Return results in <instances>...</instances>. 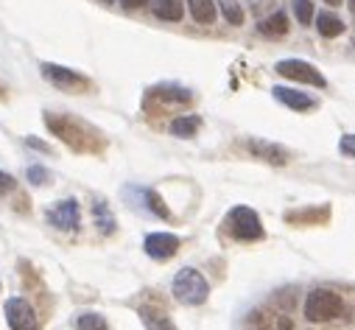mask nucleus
<instances>
[{
  "label": "nucleus",
  "mask_w": 355,
  "mask_h": 330,
  "mask_svg": "<svg viewBox=\"0 0 355 330\" xmlns=\"http://www.w3.org/2000/svg\"><path fill=\"white\" fill-rule=\"evenodd\" d=\"M171 291L182 305H202L210 297V283L205 280V275L199 269L185 266V269L176 272V277L171 283Z\"/></svg>",
  "instance_id": "obj_1"
},
{
  "label": "nucleus",
  "mask_w": 355,
  "mask_h": 330,
  "mask_svg": "<svg viewBox=\"0 0 355 330\" xmlns=\"http://www.w3.org/2000/svg\"><path fill=\"white\" fill-rule=\"evenodd\" d=\"M344 313V299L330 288H316L305 299V319L308 322H330Z\"/></svg>",
  "instance_id": "obj_2"
},
{
  "label": "nucleus",
  "mask_w": 355,
  "mask_h": 330,
  "mask_svg": "<svg viewBox=\"0 0 355 330\" xmlns=\"http://www.w3.org/2000/svg\"><path fill=\"white\" fill-rule=\"evenodd\" d=\"M45 123H48V129L56 134V137H62L70 148H76V151H90V148H96V143H90L87 137H96V134H84L87 132V126L81 123V121H76V118H56V115H45Z\"/></svg>",
  "instance_id": "obj_3"
},
{
  "label": "nucleus",
  "mask_w": 355,
  "mask_h": 330,
  "mask_svg": "<svg viewBox=\"0 0 355 330\" xmlns=\"http://www.w3.org/2000/svg\"><path fill=\"white\" fill-rule=\"evenodd\" d=\"M227 229L235 241H260L263 238V224H260V216L252 210V207H232L230 216H227Z\"/></svg>",
  "instance_id": "obj_4"
},
{
  "label": "nucleus",
  "mask_w": 355,
  "mask_h": 330,
  "mask_svg": "<svg viewBox=\"0 0 355 330\" xmlns=\"http://www.w3.org/2000/svg\"><path fill=\"white\" fill-rule=\"evenodd\" d=\"M45 81H51V85L56 90H64V93H84L87 87H90V78L70 70V67H62V64H53V62H42L40 64Z\"/></svg>",
  "instance_id": "obj_5"
},
{
  "label": "nucleus",
  "mask_w": 355,
  "mask_h": 330,
  "mask_svg": "<svg viewBox=\"0 0 355 330\" xmlns=\"http://www.w3.org/2000/svg\"><path fill=\"white\" fill-rule=\"evenodd\" d=\"M275 70L291 81H302V85H311V87H327V78L319 73V67H313L305 59H283L275 64Z\"/></svg>",
  "instance_id": "obj_6"
},
{
  "label": "nucleus",
  "mask_w": 355,
  "mask_h": 330,
  "mask_svg": "<svg viewBox=\"0 0 355 330\" xmlns=\"http://www.w3.org/2000/svg\"><path fill=\"white\" fill-rule=\"evenodd\" d=\"M123 193H126V199H129V205H132L135 210L148 213V216H157V218H171V210H168V205L159 199L157 191L129 185V188H123Z\"/></svg>",
  "instance_id": "obj_7"
},
{
  "label": "nucleus",
  "mask_w": 355,
  "mask_h": 330,
  "mask_svg": "<svg viewBox=\"0 0 355 330\" xmlns=\"http://www.w3.org/2000/svg\"><path fill=\"white\" fill-rule=\"evenodd\" d=\"M3 313H6V322H9L12 330H40L37 311H34L31 302L23 299V297H12V299H6Z\"/></svg>",
  "instance_id": "obj_8"
},
{
  "label": "nucleus",
  "mask_w": 355,
  "mask_h": 330,
  "mask_svg": "<svg viewBox=\"0 0 355 330\" xmlns=\"http://www.w3.org/2000/svg\"><path fill=\"white\" fill-rule=\"evenodd\" d=\"M143 250L154 261H168V258H173L176 252H180V238L171 235V232H151L143 241Z\"/></svg>",
  "instance_id": "obj_9"
},
{
  "label": "nucleus",
  "mask_w": 355,
  "mask_h": 330,
  "mask_svg": "<svg viewBox=\"0 0 355 330\" xmlns=\"http://www.w3.org/2000/svg\"><path fill=\"white\" fill-rule=\"evenodd\" d=\"M243 146L252 157H257L263 162H272V165H286L288 157H291L288 148H283L277 143H269V140H260V137H249V140H243Z\"/></svg>",
  "instance_id": "obj_10"
},
{
  "label": "nucleus",
  "mask_w": 355,
  "mask_h": 330,
  "mask_svg": "<svg viewBox=\"0 0 355 330\" xmlns=\"http://www.w3.org/2000/svg\"><path fill=\"white\" fill-rule=\"evenodd\" d=\"M78 221H81V207L76 199H64L48 210V224H53L56 229H76Z\"/></svg>",
  "instance_id": "obj_11"
},
{
  "label": "nucleus",
  "mask_w": 355,
  "mask_h": 330,
  "mask_svg": "<svg viewBox=\"0 0 355 330\" xmlns=\"http://www.w3.org/2000/svg\"><path fill=\"white\" fill-rule=\"evenodd\" d=\"M272 96H275L280 104H286L288 110H297V112H305V110H313V107H316V98H313V96H308V93H302V90L275 87V90H272Z\"/></svg>",
  "instance_id": "obj_12"
},
{
  "label": "nucleus",
  "mask_w": 355,
  "mask_h": 330,
  "mask_svg": "<svg viewBox=\"0 0 355 330\" xmlns=\"http://www.w3.org/2000/svg\"><path fill=\"white\" fill-rule=\"evenodd\" d=\"M137 313H140V319H143L146 330H176V327H173V322L168 319V313H165V311H159V308L143 305Z\"/></svg>",
  "instance_id": "obj_13"
},
{
  "label": "nucleus",
  "mask_w": 355,
  "mask_h": 330,
  "mask_svg": "<svg viewBox=\"0 0 355 330\" xmlns=\"http://www.w3.org/2000/svg\"><path fill=\"white\" fill-rule=\"evenodd\" d=\"M199 126H202V118L199 115H182V118H173L171 121V134L188 140V137H196Z\"/></svg>",
  "instance_id": "obj_14"
},
{
  "label": "nucleus",
  "mask_w": 355,
  "mask_h": 330,
  "mask_svg": "<svg viewBox=\"0 0 355 330\" xmlns=\"http://www.w3.org/2000/svg\"><path fill=\"white\" fill-rule=\"evenodd\" d=\"M93 218H96V227L104 232V235H112L115 232V216H112V210L107 207V202L104 199H96L93 202Z\"/></svg>",
  "instance_id": "obj_15"
},
{
  "label": "nucleus",
  "mask_w": 355,
  "mask_h": 330,
  "mask_svg": "<svg viewBox=\"0 0 355 330\" xmlns=\"http://www.w3.org/2000/svg\"><path fill=\"white\" fill-rule=\"evenodd\" d=\"M188 9H191V15H193V20L196 23H202V26H210V23H216V3L213 0H188Z\"/></svg>",
  "instance_id": "obj_16"
},
{
  "label": "nucleus",
  "mask_w": 355,
  "mask_h": 330,
  "mask_svg": "<svg viewBox=\"0 0 355 330\" xmlns=\"http://www.w3.org/2000/svg\"><path fill=\"white\" fill-rule=\"evenodd\" d=\"M154 15L159 20H168V23H180L185 12H182L180 0H154Z\"/></svg>",
  "instance_id": "obj_17"
},
{
  "label": "nucleus",
  "mask_w": 355,
  "mask_h": 330,
  "mask_svg": "<svg viewBox=\"0 0 355 330\" xmlns=\"http://www.w3.org/2000/svg\"><path fill=\"white\" fill-rule=\"evenodd\" d=\"M257 28H260V34H266V37H283V34L288 31V17H286L283 12H275L272 17H266Z\"/></svg>",
  "instance_id": "obj_18"
},
{
  "label": "nucleus",
  "mask_w": 355,
  "mask_h": 330,
  "mask_svg": "<svg viewBox=\"0 0 355 330\" xmlns=\"http://www.w3.org/2000/svg\"><path fill=\"white\" fill-rule=\"evenodd\" d=\"M316 28H319V34H322V37L333 40V37H338V34L344 31V23H341L336 15L322 12V15H319V20H316Z\"/></svg>",
  "instance_id": "obj_19"
},
{
  "label": "nucleus",
  "mask_w": 355,
  "mask_h": 330,
  "mask_svg": "<svg viewBox=\"0 0 355 330\" xmlns=\"http://www.w3.org/2000/svg\"><path fill=\"white\" fill-rule=\"evenodd\" d=\"M76 330H110L107 319L96 311H84L76 316Z\"/></svg>",
  "instance_id": "obj_20"
},
{
  "label": "nucleus",
  "mask_w": 355,
  "mask_h": 330,
  "mask_svg": "<svg viewBox=\"0 0 355 330\" xmlns=\"http://www.w3.org/2000/svg\"><path fill=\"white\" fill-rule=\"evenodd\" d=\"M154 96H159V98H165V101H180V104H188L193 96H191V90H185V87H180V85H162V87H154Z\"/></svg>",
  "instance_id": "obj_21"
},
{
  "label": "nucleus",
  "mask_w": 355,
  "mask_h": 330,
  "mask_svg": "<svg viewBox=\"0 0 355 330\" xmlns=\"http://www.w3.org/2000/svg\"><path fill=\"white\" fill-rule=\"evenodd\" d=\"M218 6L230 26H243V9L238 6V0H218Z\"/></svg>",
  "instance_id": "obj_22"
},
{
  "label": "nucleus",
  "mask_w": 355,
  "mask_h": 330,
  "mask_svg": "<svg viewBox=\"0 0 355 330\" xmlns=\"http://www.w3.org/2000/svg\"><path fill=\"white\" fill-rule=\"evenodd\" d=\"M291 6H294V15H297L300 26H311L313 23V3L311 0H291Z\"/></svg>",
  "instance_id": "obj_23"
},
{
  "label": "nucleus",
  "mask_w": 355,
  "mask_h": 330,
  "mask_svg": "<svg viewBox=\"0 0 355 330\" xmlns=\"http://www.w3.org/2000/svg\"><path fill=\"white\" fill-rule=\"evenodd\" d=\"M26 180H28L31 185H51V171L45 168V165H28Z\"/></svg>",
  "instance_id": "obj_24"
},
{
  "label": "nucleus",
  "mask_w": 355,
  "mask_h": 330,
  "mask_svg": "<svg viewBox=\"0 0 355 330\" xmlns=\"http://www.w3.org/2000/svg\"><path fill=\"white\" fill-rule=\"evenodd\" d=\"M288 221H297V224H319V207H313V210H302V213H288L286 216Z\"/></svg>",
  "instance_id": "obj_25"
},
{
  "label": "nucleus",
  "mask_w": 355,
  "mask_h": 330,
  "mask_svg": "<svg viewBox=\"0 0 355 330\" xmlns=\"http://www.w3.org/2000/svg\"><path fill=\"white\" fill-rule=\"evenodd\" d=\"M338 151H341L344 157H352V159H355V134H344V137L338 140Z\"/></svg>",
  "instance_id": "obj_26"
},
{
  "label": "nucleus",
  "mask_w": 355,
  "mask_h": 330,
  "mask_svg": "<svg viewBox=\"0 0 355 330\" xmlns=\"http://www.w3.org/2000/svg\"><path fill=\"white\" fill-rule=\"evenodd\" d=\"M15 188V177L6 174V171H0V193H9Z\"/></svg>",
  "instance_id": "obj_27"
},
{
  "label": "nucleus",
  "mask_w": 355,
  "mask_h": 330,
  "mask_svg": "<svg viewBox=\"0 0 355 330\" xmlns=\"http://www.w3.org/2000/svg\"><path fill=\"white\" fill-rule=\"evenodd\" d=\"M121 3H123L126 9H143V6L148 3V0H121Z\"/></svg>",
  "instance_id": "obj_28"
},
{
  "label": "nucleus",
  "mask_w": 355,
  "mask_h": 330,
  "mask_svg": "<svg viewBox=\"0 0 355 330\" xmlns=\"http://www.w3.org/2000/svg\"><path fill=\"white\" fill-rule=\"evenodd\" d=\"M26 143H28L31 148H40V151H51V146H48V143H42V140H34V137H28Z\"/></svg>",
  "instance_id": "obj_29"
},
{
  "label": "nucleus",
  "mask_w": 355,
  "mask_h": 330,
  "mask_svg": "<svg viewBox=\"0 0 355 330\" xmlns=\"http://www.w3.org/2000/svg\"><path fill=\"white\" fill-rule=\"evenodd\" d=\"M280 330H291V322H288V319H283V322H280Z\"/></svg>",
  "instance_id": "obj_30"
},
{
  "label": "nucleus",
  "mask_w": 355,
  "mask_h": 330,
  "mask_svg": "<svg viewBox=\"0 0 355 330\" xmlns=\"http://www.w3.org/2000/svg\"><path fill=\"white\" fill-rule=\"evenodd\" d=\"M327 3H330V6H338V3H341V0H327Z\"/></svg>",
  "instance_id": "obj_31"
},
{
  "label": "nucleus",
  "mask_w": 355,
  "mask_h": 330,
  "mask_svg": "<svg viewBox=\"0 0 355 330\" xmlns=\"http://www.w3.org/2000/svg\"><path fill=\"white\" fill-rule=\"evenodd\" d=\"M349 9H352V12H355V0H349Z\"/></svg>",
  "instance_id": "obj_32"
},
{
  "label": "nucleus",
  "mask_w": 355,
  "mask_h": 330,
  "mask_svg": "<svg viewBox=\"0 0 355 330\" xmlns=\"http://www.w3.org/2000/svg\"><path fill=\"white\" fill-rule=\"evenodd\" d=\"M101 3H115V0H101Z\"/></svg>",
  "instance_id": "obj_33"
}]
</instances>
